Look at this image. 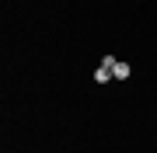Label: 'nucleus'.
Here are the masks:
<instances>
[{"instance_id":"f257e3e1","label":"nucleus","mask_w":157,"mask_h":153,"mask_svg":"<svg viewBox=\"0 0 157 153\" xmlns=\"http://www.w3.org/2000/svg\"><path fill=\"white\" fill-rule=\"evenodd\" d=\"M129 73H133V66L122 59H115V66H112V80H129Z\"/></svg>"},{"instance_id":"f03ea898","label":"nucleus","mask_w":157,"mask_h":153,"mask_svg":"<svg viewBox=\"0 0 157 153\" xmlns=\"http://www.w3.org/2000/svg\"><path fill=\"white\" fill-rule=\"evenodd\" d=\"M108 80H112V70H108V66H98L94 70V84H108Z\"/></svg>"}]
</instances>
